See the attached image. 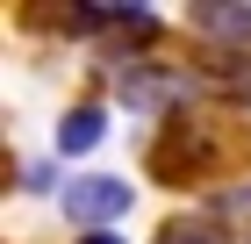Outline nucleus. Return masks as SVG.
<instances>
[{
  "mask_svg": "<svg viewBox=\"0 0 251 244\" xmlns=\"http://www.w3.org/2000/svg\"><path fill=\"white\" fill-rule=\"evenodd\" d=\"M194 79L187 72H173V65H122V79H115V94L129 101V108H165V101H179Z\"/></svg>",
  "mask_w": 251,
  "mask_h": 244,
  "instance_id": "obj_3",
  "label": "nucleus"
},
{
  "mask_svg": "<svg viewBox=\"0 0 251 244\" xmlns=\"http://www.w3.org/2000/svg\"><path fill=\"white\" fill-rule=\"evenodd\" d=\"M201 15V29H215V36H251V7H194Z\"/></svg>",
  "mask_w": 251,
  "mask_h": 244,
  "instance_id": "obj_5",
  "label": "nucleus"
},
{
  "mask_svg": "<svg viewBox=\"0 0 251 244\" xmlns=\"http://www.w3.org/2000/svg\"><path fill=\"white\" fill-rule=\"evenodd\" d=\"M158 244H215V237H208V230H201V223H173V230H165V237H158Z\"/></svg>",
  "mask_w": 251,
  "mask_h": 244,
  "instance_id": "obj_6",
  "label": "nucleus"
},
{
  "mask_svg": "<svg viewBox=\"0 0 251 244\" xmlns=\"http://www.w3.org/2000/svg\"><path fill=\"white\" fill-rule=\"evenodd\" d=\"M86 244H122V237H115V230H86Z\"/></svg>",
  "mask_w": 251,
  "mask_h": 244,
  "instance_id": "obj_7",
  "label": "nucleus"
},
{
  "mask_svg": "<svg viewBox=\"0 0 251 244\" xmlns=\"http://www.w3.org/2000/svg\"><path fill=\"white\" fill-rule=\"evenodd\" d=\"M129 180H108V172H94V180H72L65 187V208H72V223H86V230H108L115 216H129Z\"/></svg>",
  "mask_w": 251,
  "mask_h": 244,
  "instance_id": "obj_2",
  "label": "nucleus"
},
{
  "mask_svg": "<svg viewBox=\"0 0 251 244\" xmlns=\"http://www.w3.org/2000/svg\"><path fill=\"white\" fill-rule=\"evenodd\" d=\"M208 165H215V144H208L201 122H173V130L151 144V172L158 180H179V187H187V180H201Z\"/></svg>",
  "mask_w": 251,
  "mask_h": 244,
  "instance_id": "obj_1",
  "label": "nucleus"
},
{
  "mask_svg": "<svg viewBox=\"0 0 251 244\" xmlns=\"http://www.w3.org/2000/svg\"><path fill=\"white\" fill-rule=\"evenodd\" d=\"M100 136H108V108H72L58 122V151L65 158H79V151H94Z\"/></svg>",
  "mask_w": 251,
  "mask_h": 244,
  "instance_id": "obj_4",
  "label": "nucleus"
}]
</instances>
